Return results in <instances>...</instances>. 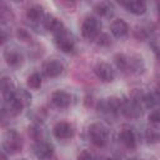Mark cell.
<instances>
[{
    "mask_svg": "<svg viewBox=\"0 0 160 160\" xmlns=\"http://www.w3.org/2000/svg\"><path fill=\"white\" fill-rule=\"evenodd\" d=\"M22 149V139L15 130H8L2 139V150L6 154H16Z\"/></svg>",
    "mask_w": 160,
    "mask_h": 160,
    "instance_id": "6da1fadb",
    "label": "cell"
},
{
    "mask_svg": "<svg viewBox=\"0 0 160 160\" xmlns=\"http://www.w3.org/2000/svg\"><path fill=\"white\" fill-rule=\"evenodd\" d=\"M89 138L95 146H104L109 140L108 128L101 122H94L89 126Z\"/></svg>",
    "mask_w": 160,
    "mask_h": 160,
    "instance_id": "7a4b0ae2",
    "label": "cell"
},
{
    "mask_svg": "<svg viewBox=\"0 0 160 160\" xmlns=\"http://www.w3.org/2000/svg\"><path fill=\"white\" fill-rule=\"evenodd\" d=\"M101 24L94 16H86L81 24V34L88 40H94L101 34Z\"/></svg>",
    "mask_w": 160,
    "mask_h": 160,
    "instance_id": "3957f363",
    "label": "cell"
},
{
    "mask_svg": "<svg viewBox=\"0 0 160 160\" xmlns=\"http://www.w3.org/2000/svg\"><path fill=\"white\" fill-rule=\"evenodd\" d=\"M55 44L64 52H72L75 50V40L66 29L55 35Z\"/></svg>",
    "mask_w": 160,
    "mask_h": 160,
    "instance_id": "277c9868",
    "label": "cell"
},
{
    "mask_svg": "<svg viewBox=\"0 0 160 160\" xmlns=\"http://www.w3.org/2000/svg\"><path fill=\"white\" fill-rule=\"evenodd\" d=\"M120 111L126 116V118H139L141 115V106L136 99H126L121 100V109Z\"/></svg>",
    "mask_w": 160,
    "mask_h": 160,
    "instance_id": "5b68a950",
    "label": "cell"
},
{
    "mask_svg": "<svg viewBox=\"0 0 160 160\" xmlns=\"http://www.w3.org/2000/svg\"><path fill=\"white\" fill-rule=\"evenodd\" d=\"M99 111L108 114V115H116L120 109H121V100L118 98H109V99H102L99 101L98 106Z\"/></svg>",
    "mask_w": 160,
    "mask_h": 160,
    "instance_id": "8992f818",
    "label": "cell"
},
{
    "mask_svg": "<svg viewBox=\"0 0 160 160\" xmlns=\"http://www.w3.org/2000/svg\"><path fill=\"white\" fill-rule=\"evenodd\" d=\"M95 75L104 82H111L115 79V71L110 66V64L105 61H99L94 68Z\"/></svg>",
    "mask_w": 160,
    "mask_h": 160,
    "instance_id": "52a82bcc",
    "label": "cell"
},
{
    "mask_svg": "<svg viewBox=\"0 0 160 160\" xmlns=\"http://www.w3.org/2000/svg\"><path fill=\"white\" fill-rule=\"evenodd\" d=\"M34 154L35 156L39 159V160H48L52 156V152H54V148L50 142L45 141V140H39L35 142L34 148Z\"/></svg>",
    "mask_w": 160,
    "mask_h": 160,
    "instance_id": "ba28073f",
    "label": "cell"
},
{
    "mask_svg": "<svg viewBox=\"0 0 160 160\" xmlns=\"http://www.w3.org/2000/svg\"><path fill=\"white\" fill-rule=\"evenodd\" d=\"M52 134L59 140H66V139L72 138V135H74V128H72L71 124H69L66 121H59V122H56L54 125Z\"/></svg>",
    "mask_w": 160,
    "mask_h": 160,
    "instance_id": "9c48e42d",
    "label": "cell"
},
{
    "mask_svg": "<svg viewBox=\"0 0 160 160\" xmlns=\"http://www.w3.org/2000/svg\"><path fill=\"white\" fill-rule=\"evenodd\" d=\"M42 71L48 78H58L64 71V64L59 59H50L44 64Z\"/></svg>",
    "mask_w": 160,
    "mask_h": 160,
    "instance_id": "30bf717a",
    "label": "cell"
},
{
    "mask_svg": "<svg viewBox=\"0 0 160 160\" xmlns=\"http://www.w3.org/2000/svg\"><path fill=\"white\" fill-rule=\"evenodd\" d=\"M110 31H111V34L115 38L121 39V38H124V36L128 35V32H129V25L122 19H115L110 24Z\"/></svg>",
    "mask_w": 160,
    "mask_h": 160,
    "instance_id": "8fae6325",
    "label": "cell"
},
{
    "mask_svg": "<svg viewBox=\"0 0 160 160\" xmlns=\"http://www.w3.org/2000/svg\"><path fill=\"white\" fill-rule=\"evenodd\" d=\"M44 26H45V29H46L48 31L52 32L54 35L61 32V31L65 29L62 21H61L60 19H58L56 16H54V15H48V16L45 18V20H44Z\"/></svg>",
    "mask_w": 160,
    "mask_h": 160,
    "instance_id": "7c38bea8",
    "label": "cell"
},
{
    "mask_svg": "<svg viewBox=\"0 0 160 160\" xmlns=\"http://www.w3.org/2000/svg\"><path fill=\"white\" fill-rule=\"evenodd\" d=\"M51 102L56 106V108H60V109H64V108H68L71 102V96L69 92L66 91H62V90H58L55 91L52 95H51Z\"/></svg>",
    "mask_w": 160,
    "mask_h": 160,
    "instance_id": "4fadbf2b",
    "label": "cell"
},
{
    "mask_svg": "<svg viewBox=\"0 0 160 160\" xmlns=\"http://www.w3.org/2000/svg\"><path fill=\"white\" fill-rule=\"evenodd\" d=\"M4 59L10 66H19L22 64L24 56L18 49H6L4 51Z\"/></svg>",
    "mask_w": 160,
    "mask_h": 160,
    "instance_id": "5bb4252c",
    "label": "cell"
},
{
    "mask_svg": "<svg viewBox=\"0 0 160 160\" xmlns=\"http://www.w3.org/2000/svg\"><path fill=\"white\" fill-rule=\"evenodd\" d=\"M121 5L130 12L134 15H141L145 12L146 10V4L141 0H132V1H125L121 2Z\"/></svg>",
    "mask_w": 160,
    "mask_h": 160,
    "instance_id": "9a60e30c",
    "label": "cell"
},
{
    "mask_svg": "<svg viewBox=\"0 0 160 160\" xmlns=\"http://www.w3.org/2000/svg\"><path fill=\"white\" fill-rule=\"evenodd\" d=\"M119 140L126 146V148H135L136 145V138H135V134L134 131L130 129V128H124L120 134H119Z\"/></svg>",
    "mask_w": 160,
    "mask_h": 160,
    "instance_id": "2e32d148",
    "label": "cell"
},
{
    "mask_svg": "<svg viewBox=\"0 0 160 160\" xmlns=\"http://www.w3.org/2000/svg\"><path fill=\"white\" fill-rule=\"evenodd\" d=\"M0 88H1V92H2L4 100L10 99L14 95L15 90H16L15 86H14V82L8 76H2L1 78V80H0Z\"/></svg>",
    "mask_w": 160,
    "mask_h": 160,
    "instance_id": "e0dca14e",
    "label": "cell"
},
{
    "mask_svg": "<svg viewBox=\"0 0 160 160\" xmlns=\"http://www.w3.org/2000/svg\"><path fill=\"white\" fill-rule=\"evenodd\" d=\"M94 9L100 16H104V18H110L114 14V6H112V4L108 2V1H101V2L96 4Z\"/></svg>",
    "mask_w": 160,
    "mask_h": 160,
    "instance_id": "ac0fdd59",
    "label": "cell"
},
{
    "mask_svg": "<svg viewBox=\"0 0 160 160\" xmlns=\"http://www.w3.org/2000/svg\"><path fill=\"white\" fill-rule=\"evenodd\" d=\"M42 16H44V8L38 4L31 5L26 10V18L31 21H39Z\"/></svg>",
    "mask_w": 160,
    "mask_h": 160,
    "instance_id": "d6986e66",
    "label": "cell"
},
{
    "mask_svg": "<svg viewBox=\"0 0 160 160\" xmlns=\"http://www.w3.org/2000/svg\"><path fill=\"white\" fill-rule=\"evenodd\" d=\"M41 82H42V80H41V75H40L39 72H32V74L28 78V81H26L28 86H29L30 89H34V90L39 89V88L41 86Z\"/></svg>",
    "mask_w": 160,
    "mask_h": 160,
    "instance_id": "ffe728a7",
    "label": "cell"
},
{
    "mask_svg": "<svg viewBox=\"0 0 160 160\" xmlns=\"http://www.w3.org/2000/svg\"><path fill=\"white\" fill-rule=\"evenodd\" d=\"M14 95H15V98H16L19 101H21L25 106L31 102V95H30V92H29L28 90H25V89H18V90H15V94H14Z\"/></svg>",
    "mask_w": 160,
    "mask_h": 160,
    "instance_id": "44dd1931",
    "label": "cell"
},
{
    "mask_svg": "<svg viewBox=\"0 0 160 160\" xmlns=\"http://www.w3.org/2000/svg\"><path fill=\"white\" fill-rule=\"evenodd\" d=\"M145 138H146L149 144H156L160 141V132L156 129H148Z\"/></svg>",
    "mask_w": 160,
    "mask_h": 160,
    "instance_id": "7402d4cb",
    "label": "cell"
},
{
    "mask_svg": "<svg viewBox=\"0 0 160 160\" xmlns=\"http://www.w3.org/2000/svg\"><path fill=\"white\" fill-rule=\"evenodd\" d=\"M114 60H115L116 66L120 70H122V71H126L128 70V62H129V58L128 56H125L124 54H118Z\"/></svg>",
    "mask_w": 160,
    "mask_h": 160,
    "instance_id": "603a6c76",
    "label": "cell"
},
{
    "mask_svg": "<svg viewBox=\"0 0 160 160\" xmlns=\"http://www.w3.org/2000/svg\"><path fill=\"white\" fill-rule=\"evenodd\" d=\"M0 19L2 22L10 21L12 19V12L5 4H1V6H0Z\"/></svg>",
    "mask_w": 160,
    "mask_h": 160,
    "instance_id": "cb8c5ba5",
    "label": "cell"
},
{
    "mask_svg": "<svg viewBox=\"0 0 160 160\" xmlns=\"http://www.w3.org/2000/svg\"><path fill=\"white\" fill-rule=\"evenodd\" d=\"M149 121L152 122V124H159L160 122V108L154 109L149 114Z\"/></svg>",
    "mask_w": 160,
    "mask_h": 160,
    "instance_id": "d4e9b609",
    "label": "cell"
},
{
    "mask_svg": "<svg viewBox=\"0 0 160 160\" xmlns=\"http://www.w3.org/2000/svg\"><path fill=\"white\" fill-rule=\"evenodd\" d=\"M78 160H98L90 151H88V150H84V151H81L79 155H78Z\"/></svg>",
    "mask_w": 160,
    "mask_h": 160,
    "instance_id": "484cf974",
    "label": "cell"
},
{
    "mask_svg": "<svg viewBox=\"0 0 160 160\" xmlns=\"http://www.w3.org/2000/svg\"><path fill=\"white\" fill-rule=\"evenodd\" d=\"M96 40H98V44L99 45H109L111 41H110V38L108 36V34H104V32H101L98 38H96Z\"/></svg>",
    "mask_w": 160,
    "mask_h": 160,
    "instance_id": "4316f807",
    "label": "cell"
},
{
    "mask_svg": "<svg viewBox=\"0 0 160 160\" xmlns=\"http://www.w3.org/2000/svg\"><path fill=\"white\" fill-rule=\"evenodd\" d=\"M18 36L21 39V40H24V41H28L29 39H30V35L26 32V30H24V29H19L18 30Z\"/></svg>",
    "mask_w": 160,
    "mask_h": 160,
    "instance_id": "83f0119b",
    "label": "cell"
},
{
    "mask_svg": "<svg viewBox=\"0 0 160 160\" xmlns=\"http://www.w3.org/2000/svg\"><path fill=\"white\" fill-rule=\"evenodd\" d=\"M1 44H4L6 41V34H5V30H1Z\"/></svg>",
    "mask_w": 160,
    "mask_h": 160,
    "instance_id": "f1b7e54d",
    "label": "cell"
},
{
    "mask_svg": "<svg viewBox=\"0 0 160 160\" xmlns=\"http://www.w3.org/2000/svg\"><path fill=\"white\" fill-rule=\"evenodd\" d=\"M0 160H8V158H6V154L2 151L1 152V155H0Z\"/></svg>",
    "mask_w": 160,
    "mask_h": 160,
    "instance_id": "f546056e",
    "label": "cell"
},
{
    "mask_svg": "<svg viewBox=\"0 0 160 160\" xmlns=\"http://www.w3.org/2000/svg\"><path fill=\"white\" fill-rule=\"evenodd\" d=\"M156 9H158V14H159V16H160V1L156 4Z\"/></svg>",
    "mask_w": 160,
    "mask_h": 160,
    "instance_id": "4dcf8cb0",
    "label": "cell"
},
{
    "mask_svg": "<svg viewBox=\"0 0 160 160\" xmlns=\"http://www.w3.org/2000/svg\"><path fill=\"white\" fill-rule=\"evenodd\" d=\"M106 160H119V159H116V158H108Z\"/></svg>",
    "mask_w": 160,
    "mask_h": 160,
    "instance_id": "1f68e13d",
    "label": "cell"
},
{
    "mask_svg": "<svg viewBox=\"0 0 160 160\" xmlns=\"http://www.w3.org/2000/svg\"><path fill=\"white\" fill-rule=\"evenodd\" d=\"M19 160H26V159H19Z\"/></svg>",
    "mask_w": 160,
    "mask_h": 160,
    "instance_id": "d6a6232c",
    "label": "cell"
},
{
    "mask_svg": "<svg viewBox=\"0 0 160 160\" xmlns=\"http://www.w3.org/2000/svg\"><path fill=\"white\" fill-rule=\"evenodd\" d=\"M159 58H160V50H159Z\"/></svg>",
    "mask_w": 160,
    "mask_h": 160,
    "instance_id": "836d02e7",
    "label": "cell"
}]
</instances>
